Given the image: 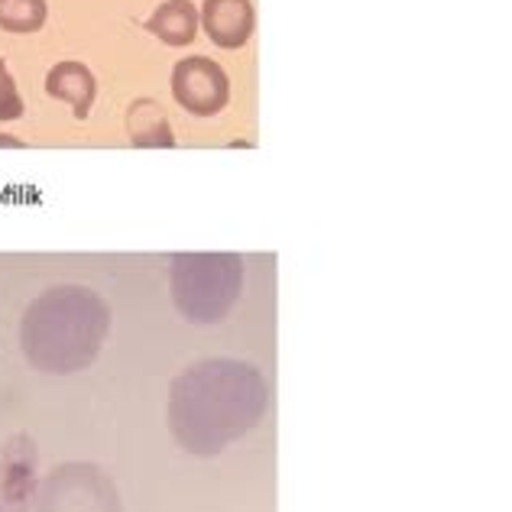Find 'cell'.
I'll return each instance as SVG.
<instances>
[{
  "label": "cell",
  "instance_id": "obj_2",
  "mask_svg": "<svg viewBox=\"0 0 512 512\" xmlns=\"http://www.w3.org/2000/svg\"><path fill=\"white\" fill-rule=\"evenodd\" d=\"M111 334V308L85 286H56L30 302L20 321V347L43 373H78L94 363Z\"/></svg>",
  "mask_w": 512,
  "mask_h": 512
},
{
  "label": "cell",
  "instance_id": "obj_11",
  "mask_svg": "<svg viewBox=\"0 0 512 512\" xmlns=\"http://www.w3.org/2000/svg\"><path fill=\"white\" fill-rule=\"evenodd\" d=\"M23 111L26 107H23V98L17 91V82H13L7 62L0 59V124H7V120H20Z\"/></svg>",
  "mask_w": 512,
  "mask_h": 512
},
{
  "label": "cell",
  "instance_id": "obj_9",
  "mask_svg": "<svg viewBox=\"0 0 512 512\" xmlns=\"http://www.w3.org/2000/svg\"><path fill=\"white\" fill-rule=\"evenodd\" d=\"M127 137L133 146H175V133L163 104L153 98H140L127 111Z\"/></svg>",
  "mask_w": 512,
  "mask_h": 512
},
{
  "label": "cell",
  "instance_id": "obj_8",
  "mask_svg": "<svg viewBox=\"0 0 512 512\" xmlns=\"http://www.w3.org/2000/svg\"><path fill=\"white\" fill-rule=\"evenodd\" d=\"M198 7L192 0H166L153 10V17L146 20V30L156 39H163L166 46H188L198 36Z\"/></svg>",
  "mask_w": 512,
  "mask_h": 512
},
{
  "label": "cell",
  "instance_id": "obj_10",
  "mask_svg": "<svg viewBox=\"0 0 512 512\" xmlns=\"http://www.w3.org/2000/svg\"><path fill=\"white\" fill-rule=\"evenodd\" d=\"M49 17L46 0H0V30L7 33H39Z\"/></svg>",
  "mask_w": 512,
  "mask_h": 512
},
{
  "label": "cell",
  "instance_id": "obj_7",
  "mask_svg": "<svg viewBox=\"0 0 512 512\" xmlns=\"http://www.w3.org/2000/svg\"><path fill=\"white\" fill-rule=\"evenodd\" d=\"M46 94L56 101L72 104V114L78 120H85L91 114V104H94V94H98V82L85 62H59L52 65L49 75H46Z\"/></svg>",
  "mask_w": 512,
  "mask_h": 512
},
{
  "label": "cell",
  "instance_id": "obj_1",
  "mask_svg": "<svg viewBox=\"0 0 512 512\" xmlns=\"http://www.w3.org/2000/svg\"><path fill=\"white\" fill-rule=\"evenodd\" d=\"M269 409L266 376L244 360H198L169 386V431L198 457L221 454L263 422Z\"/></svg>",
  "mask_w": 512,
  "mask_h": 512
},
{
  "label": "cell",
  "instance_id": "obj_5",
  "mask_svg": "<svg viewBox=\"0 0 512 512\" xmlns=\"http://www.w3.org/2000/svg\"><path fill=\"white\" fill-rule=\"evenodd\" d=\"M172 98L188 114L214 117L231 101V78L208 56H188L172 69Z\"/></svg>",
  "mask_w": 512,
  "mask_h": 512
},
{
  "label": "cell",
  "instance_id": "obj_12",
  "mask_svg": "<svg viewBox=\"0 0 512 512\" xmlns=\"http://www.w3.org/2000/svg\"><path fill=\"white\" fill-rule=\"evenodd\" d=\"M0 146H13V150H20V146H23V140L10 137V133H0Z\"/></svg>",
  "mask_w": 512,
  "mask_h": 512
},
{
  "label": "cell",
  "instance_id": "obj_4",
  "mask_svg": "<svg viewBox=\"0 0 512 512\" xmlns=\"http://www.w3.org/2000/svg\"><path fill=\"white\" fill-rule=\"evenodd\" d=\"M39 512H124L114 483L91 464L52 470L39 493Z\"/></svg>",
  "mask_w": 512,
  "mask_h": 512
},
{
  "label": "cell",
  "instance_id": "obj_6",
  "mask_svg": "<svg viewBox=\"0 0 512 512\" xmlns=\"http://www.w3.org/2000/svg\"><path fill=\"white\" fill-rule=\"evenodd\" d=\"M198 17L208 39L221 49L247 46L256 30V13L250 0H205Z\"/></svg>",
  "mask_w": 512,
  "mask_h": 512
},
{
  "label": "cell",
  "instance_id": "obj_3",
  "mask_svg": "<svg viewBox=\"0 0 512 512\" xmlns=\"http://www.w3.org/2000/svg\"><path fill=\"white\" fill-rule=\"evenodd\" d=\"M244 260L237 253H175L169 292L179 315L192 325H218L240 299Z\"/></svg>",
  "mask_w": 512,
  "mask_h": 512
}]
</instances>
